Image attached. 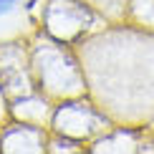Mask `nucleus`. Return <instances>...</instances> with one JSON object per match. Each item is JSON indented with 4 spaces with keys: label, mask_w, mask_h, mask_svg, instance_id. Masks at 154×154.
<instances>
[{
    "label": "nucleus",
    "mask_w": 154,
    "mask_h": 154,
    "mask_svg": "<svg viewBox=\"0 0 154 154\" xmlns=\"http://www.w3.org/2000/svg\"><path fill=\"white\" fill-rule=\"evenodd\" d=\"M13 3H15V0H0V13H8L13 8Z\"/></svg>",
    "instance_id": "nucleus-1"
}]
</instances>
